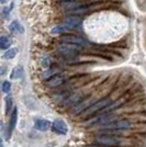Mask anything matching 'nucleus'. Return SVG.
I'll return each mask as SVG.
<instances>
[{
    "mask_svg": "<svg viewBox=\"0 0 146 147\" xmlns=\"http://www.w3.org/2000/svg\"><path fill=\"white\" fill-rule=\"evenodd\" d=\"M79 99H80L79 94H74V96H70V97H68V98H67L65 104H68V105H75V104H77L78 102H79Z\"/></svg>",
    "mask_w": 146,
    "mask_h": 147,
    "instance_id": "19",
    "label": "nucleus"
},
{
    "mask_svg": "<svg viewBox=\"0 0 146 147\" xmlns=\"http://www.w3.org/2000/svg\"><path fill=\"white\" fill-rule=\"evenodd\" d=\"M68 31V28L67 26H64V25H57V26H54L51 33L52 34H62V33H65Z\"/></svg>",
    "mask_w": 146,
    "mask_h": 147,
    "instance_id": "20",
    "label": "nucleus"
},
{
    "mask_svg": "<svg viewBox=\"0 0 146 147\" xmlns=\"http://www.w3.org/2000/svg\"><path fill=\"white\" fill-rule=\"evenodd\" d=\"M11 45V41L10 38L7 36H0V49H7L10 47Z\"/></svg>",
    "mask_w": 146,
    "mask_h": 147,
    "instance_id": "17",
    "label": "nucleus"
},
{
    "mask_svg": "<svg viewBox=\"0 0 146 147\" xmlns=\"http://www.w3.org/2000/svg\"><path fill=\"white\" fill-rule=\"evenodd\" d=\"M64 23L68 29H73L76 28L79 24H81V19L77 16H70V17H66L64 20Z\"/></svg>",
    "mask_w": 146,
    "mask_h": 147,
    "instance_id": "8",
    "label": "nucleus"
},
{
    "mask_svg": "<svg viewBox=\"0 0 146 147\" xmlns=\"http://www.w3.org/2000/svg\"><path fill=\"white\" fill-rule=\"evenodd\" d=\"M78 49V46L76 45H70V44H63L58 49V52L63 55H74L76 51Z\"/></svg>",
    "mask_w": 146,
    "mask_h": 147,
    "instance_id": "9",
    "label": "nucleus"
},
{
    "mask_svg": "<svg viewBox=\"0 0 146 147\" xmlns=\"http://www.w3.org/2000/svg\"><path fill=\"white\" fill-rule=\"evenodd\" d=\"M17 54H18V49L13 47V49H8L6 53H3L2 58H3V59H12V58H14V57L17 56Z\"/></svg>",
    "mask_w": 146,
    "mask_h": 147,
    "instance_id": "15",
    "label": "nucleus"
},
{
    "mask_svg": "<svg viewBox=\"0 0 146 147\" xmlns=\"http://www.w3.org/2000/svg\"><path fill=\"white\" fill-rule=\"evenodd\" d=\"M110 103H111V100H110L109 98L101 99V100H99V101H97V102H93L87 110L84 111V112H82V115H84L85 117H90V115L95 114V113H97V112H99V111L104 110Z\"/></svg>",
    "mask_w": 146,
    "mask_h": 147,
    "instance_id": "1",
    "label": "nucleus"
},
{
    "mask_svg": "<svg viewBox=\"0 0 146 147\" xmlns=\"http://www.w3.org/2000/svg\"><path fill=\"white\" fill-rule=\"evenodd\" d=\"M91 104H92V99L91 98L86 99V100H84V101L78 102L77 104H75V105H74V108L72 109V113H73L74 115L79 114V113H81V112H84V111L87 110Z\"/></svg>",
    "mask_w": 146,
    "mask_h": 147,
    "instance_id": "5",
    "label": "nucleus"
},
{
    "mask_svg": "<svg viewBox=\"0 0 146 147\" xmlns=\"http://www.w3.org/2000/svg\"><path fill=\"white\" fill-rule=\"evenodd\" d=\"M22 75H23V67L22 66H16L10 74V78L11 79H19V78L22 77Z\"/></svg>",
    "mask_w": 146,
    "mask_h": 147,
    "instance_id": "14",
    "label": "nucleus"
},
{
    "mask_svg": "<svg viewBox=\"0 0 146 147\" xmlns=\"http://www.w3.org/2000/svg\"><path fill=\"white\" fill-rule=\"evenodd\" d=\"M123 103V100H116V101H114V102H111V103L104 109V113H108V112H111V111H113L114 109H116V108H119L121 104Z\"/></svg>",
    "mask_w": 146,
    "mask_h": 147,
    "instance_id": "16",
    "label": "nucleus"
},
{
    "mask_svg": "<svg viewBox=\"0 0 146 147\" xmlns=\"http://www.w3.org/2000/svg\"><path fill=\"white\" fill-rule=\"evenodd\" d=\"M0 147H3V144H2V140L0 138Z\"/></svg>",
    "mask_w": 146,
    "mask_h": 147,
    "instance_id": "24",
    "label": "nucleus"
},
{
    "mask_svg": "<svg viewBox=\"0 0 146 147\" xmlns=\"http://www.w3.org/2000/svg\"><path fill=\"white\" fill-rule=\"evenodd\" d=\"M13 105V99L11 96H7L6 98V109H5V114L8 115L10 113V111H12Z\"/></svg>",
    "mask_w": 146,
    "mask_h": 147,
    "instance_id": "18",
    "label": "nucleus"
},
{
    "mask_svg": "<svg viewBox=\"0 0 146 147\" xmlns=\"http://www.w3.org/2000/svg\"><path fill=\"white\" fill-rule=\"evenodd\" d=\"M9 29H10L11 33H13V34H20V33H23V32H24L23 26L20 24L18 21H12V22L10 23Z\"/></svg>",
    "mask_w": 146,
    "mask_h": 147,
    "instance_id": "13",
    "label": "nucleus"
},
{
    "mask_svg": "<svg viewBox=\"0 0 146 147\" xmlns=\"http://www.w3.org/2000/svg\"><path fill=\"white\" fill-rule=\"evenodd\" d=\"M7 1H8V0H0V3H5Z\"/></svg>",
    "mask_w": 146,
    "mask_h": 147,
    "instance_id": "25",
    "label": "nucleus"
},
{
    "mask_svg": "<svg viewBox=\"0 0 146 147\" xmlns=\"http://www.w3.org/2000/svg\"><path fill=\"white\" fill-rule=\"evenodd\" d=\"M34 126H35V129H39V131H41V132H45V131H47L49 127H52V124L49 121L47 120H37L35 121V124H34Z\"/></svg>",
    "mask_w": 146,
    "mask_h": 147,
    "instance_id": "10",
    "label": "nucleus"
},
{
    "mask_svg": "<svg viewBox=\"0 0 146 147\" xmlns=\"http://www.w3.org/2000/svg\"><path fill=\"white\" fill-rule=\"evenodd\" d=\"M65 81V78L61 76V75H54L51 78H49V80L46 81V86L49 88H57V87L62 86Z\"/></svg>",
    "mask_w": 146,
    "mask_h": 147,
    "instance_id": "7",
    "label": "nucleus"
},
{
    "mask_svg": "<svg viewBox=\"0 0 146 147\" xmlns=\"http://www.w3.org/2000/svg\"><path fill=\"white\" fill-rule=\"evenodd\" d=\"M95 143L97 145L114 147L121 145L122 140L119 137H116V136H111V135H99L97 137H95Z\"/></svg>",
    "mask_w": 146,
    "mask_h": 147,
    "instance_id": "2",
    "label": "nucleus"
},
{
    "mask_svg": "<svg viewBox=\"0 0 146 147\" xmlns=\"http://www.w3.org/2000/svg\"><path fill=\"white\" fill-rule=\"evenodd\" d=\"M49 65H51V61H49V58H43L42 59V66L45 68L49 67Z\"/></svg>",
    "mask_w": 146,
    "mask_h": 147,
    "instance_id": "22",
    "label": "nucleus"
},
{
    "mask_svg": "<svg viewBox=\"0 0 146 147\" xmlns=\"http://www.w3.org/2000/svg\"><path fill=\"white\" fill-rule=\"evenodd\" d=\"M52 129L56 134L65 135L68 132V126L63 120H55L54 122L52 123Z\"/></svg>",
    "mask_w": 146,
    "mask_h": 147,
    "instance_id": "4",
    "label": "nucleus"
},
{
    "mask_svg": "<svg viewBox=\"0 0 146 147\" xmlns=\"http://www.w3.org/2000/svg\"><path fill=\"white\" fill-rule=\"evenodd\" d=\"M62 8L64 9H68V10H75V9H79L82 6L81 2H77V1H64L61 5Z\"/></svg>",
    "mask_w": 146,
    "mask_h": 147,
    "instance_id": "12",
    "label": "nucleus"
},
{
    "mask_svg": "<svg viewBox=\"0 0 146 147\" xmlns=\"http://www.w3.org/2000/svg\"><path fill=\"white\" fill-rule=\"evenodd\" d=\"M1 87H2V91L5 92V93H8V92L10 91V89H11V84L9 81H3Z\"/></svg>",
    "mask_w": 146,
    "mask_h": 147,
    "instance_id": "21",
    "label": "nucleus"
},
{
    "mask_svg": "<svg viewBox=\"0 0 146 147\" xmlns=\"http://www.w3.org/2000/svg\"><path fill=\"white\" fill-rule=\"evenodd\" d=\"M17 120H18V109L13 108V111L12 113H11V119H10V123H9V127H8L9 135L12 134L13 129L16 127V124H17Z\"/></svg>",
    "mask_w": 146,
    "mask_h": 147,
    "instance_id": "11",
    "label": "nucleus"
},
{
    "mask_svg": "<svg viewBox=\"0 0 146 147\" xmlns=\"http://www.w3.org/2000/svg\"><path fill=\"white\" fill-rule=\"evenodd\" d=\"M89 147H109V146H102V145H91Z\"/></svg>",
    "mask_w": 146,
    "mask_h": 147,
    "instance_id": "23",
    "label": "nucleus"
},
{
    "mask_svg": "<svg viewBox=\"0 0 146 147\" xmlns=\"http://www.w3.org/2000/svg\"><path fill=\"white\" fill-rule=\"evenodd\" d=\"M62 42L65 44L76 45V46L85 45V43H86V41L82 38V37L76 36V35H65V36L62 37Z\"/></svg>",
    "mask_w": 146,
    "mask_h": 147,
    "instance_id": "6",
    "label": "nucleus"
},
{
    "mask_svg": "<svg viewBox=\"0 0 146 147\" xmlns=\"http://www.w3.org/2000/svg\"><path fill=\"white\" fill-rule=\"evenodd\" d=\"M132 126V123L128 120H119L112 121L105 125H102V129L104 131H120V129H128Z\"/></svg>",
    "mask_w": 146,
    "mask_h": 147,
    "instance_id": "3",
    "label": "nucleus"
}]
</instances>
